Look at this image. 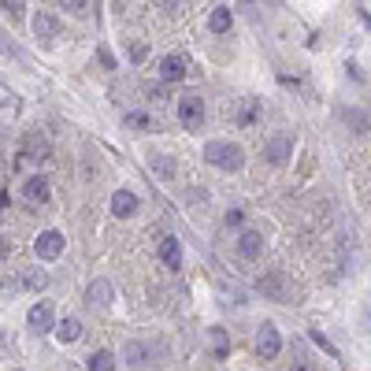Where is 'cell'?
I'll list each match as a JSON object with an SVG mask.
<instances>
[{
  "instance_id": "obj_1",
  "label": "cell",
  "mask_w": 371,
  "mask_h": 371,
  "mask_svg": "<svg viewBox=\"0 0 371 371\" xmlns=\"http://www.w3.org/2000/svg\"><path fill=\"white\" fill-rule=\"evenodd\" d=\"M204 160L220 171H242L245 152H242V145H231V141H208L204 145Z\"/></svg>"
},
{
  "instance_id": "obj_2",
  "label": "cell",
  "mask_w": 371,
  "mask_h": 371,
  "mask_svg": "<svg viewBox=\"0 0 371 371\" xmlns=\"http://www.w3.org/2000/svg\"><path fill=\"white\" fill-rule=\"evenodd\" d=\"M179 119H182V126L201 130V123H204V101H201L197 93H186L182 101H179Z\"/></svg>"
},
{
  "instance_id": "obj_3",
  "label": "cell",
  "mask_w": 371,
  "mask_h": 371,
  "mask_svg": "<svg viewBox=\"0 0 371 371\" xmlns=\"http://www.w3.org/2000/svg\"><path fill=\"white\" fill-rule=\"evenodd\" d=\"M279 349H282V338H279V331H275V323H264V327H260V338H256L260 360H275Z\"/></svg>"
},
{
  "instance_id": "obj_4",
  "label": "cell",
  "mask_w": 371,
  "mask_h": 371,
  "mask_svg": "<svg viewBox=\"0 0 371 371\" xmlns=\"http://www.w3.org/2000/svg\"><path fill=\"white\" fill-rule=\"evenodd\" d=\"M34 249H38V256H41V260H56V256L63 253V234H60V231H45V234H38Z\"/></svg>"
},
{
  "instance_id": "obj_5",
  "label": "cell",
  "mask_w": 371,
  "mask_h": 371,
  "mask_svg": "<svg viewBox=\"0 0 371 371\" xmlns=\"http://www.w3.org/2000/svg\"><path fill=\"white\" fill-rule=\"evenodd\" d=\"M23 156H26L30 163H45V160L52 156V149H49V141L41 138V134H26V138H23Z\"/></svg>"
},
{
  "instance_id": "obj_6",
  "label": "cell",
  "mask_w": 371,
  "mask_h": 371,
  "mask_svg": "<svg viewBox=\"0 0 371 371\" xmlns=\"http://www.w3.org/2000/svg\"><path fill=\"white\" fill-rule=\"evenodd\" d=\"M45 275H41V271H23V275L19 279H12V282H4V290L8 293H19V290H45Z\"/></svg>"
},
{
  "instance_id": "obj_7",
  "label": "cell",
  "mask_w": 371,
  "mask_h": 371,
  "mask_svg": "<svg viewBox=\"0 0 371 371\" xmlns=\"http://www.w3.org/2000/svg\"><path fill=\"white\" fill-rule=\"evenodd\" d=\"M138 212V197L130 190H115L112 193V215H119V220H130V215Z\"/></svg>"
},
{
  "instance_id": "obj_8",
  "label": "cell",
  "mask_w": 371,
  "mask_h": 371,
  "mask_svg": "<svg viewBox=\"0 0 371 371\" xmlns=\"http://www.w3.org/2000/svg\"><path fill=\"white\" fill-rule=\"evenodd\" d=\"M23 197H26V201H34V204H49L52 190H49V182L41 179V174H34V179H26V182H23Z\"/></svg>"
},
{
  "instance_id": "obj_9",
  "label": "cell",
  "mask_w": 371,
  "mask_h": 371,
  "mask_svg": "<svg viewBox=\"0 0 371 371\" xmlns=\"http://www.w3.org/2000/svg\"><path fill=\"white\" fill-rule=\"evenodd\" d=\"M186 67H190V60H186V56H163L160 60V74L167 82H182L186 79Z\"/></svg>"
},
{
  "instance_id": "obj_10",
  "label": "cell",
  "mask_w": 371,
  "mask_h": 371,
  "mask_svg": "<svg viewBox=\"0 0 371 371\" xmlns=\"http://www.w3.org/2000/svg\"><path fill=\"white\" fill-rule=\"evenodd\" d=\"M26 327H30L34 334L49 331V327H52V304H34V308H30V315H26Z\"/></svg>"
},
{
  "instance_id": "obj_11",
  "label": "cell",
  "mask_w": 371,
  "mask_h": 371,
  "mask_svg": "<svg viewBox=\"0 0 371 371\" xmlns=\"http://www.w3.org/2000/svg\"><path fill=\"white\" fill-rule=\"evenodd\" d=\"M290 149H293V138H290V134L271 138V141H267V160H271V163H286V160H290Z\"/></svg>"
},
{
  "instance_id": "obj_12",
  "label": "cell",
  "mask_w": 371,
  "mask_h": 371,
  "mask_svg": "<svg viewBox=\"0 0 371 371\" xmlns=\"http://www.w3.org/2000/svg\"><path fill=\"white\" fill-rule=\"evenodd\" d=\"M160 260H163L171 271H179V267H182V245L174 242V238H163V242H160Z\"/></svg>"
},
{
  "instance_id": "obj_13",
  "label": "cell",
  "mask_w": 371,
  "mask_h": 371,
  "mask_svg": "<svg viewBox=\"0 0 371 371\" xmlns=\"http://www.w3.org/2000/svg\"><path fill=\"white\" fill-rule=\"evenodd\" d=\"M260 249H264V238H260L256 231H245L242 242H238V253H242V260H256Z\"/></svg>"
},
{
  "instance_id": "obj_14",
  "label": "cell",
  "mask_w": 371,
  "mask_h": 371,
  "mask_svg": "<svg viewBox=\"0 0 371 371\" xmlns=\"http://www.w3.org/2000/svg\"><path fill=\"white\" fill-rule=\"evenodd\" d=\"M90 304H97V308H104V304H112V297H115V290H112V282H104V279H97L93 286H90Z\"/></svg>"
},
{
  "instance_id": "obj_15",
  "label": "cell",
  "mask_w": 371,
  "mask_h": 371,
  "mask_svg": "<svg viewBox=\"0 0 371 371\" xmlns=\"http://www.w3.org/2000/svg\"><path fill=\"white\" fill-rule=\"evenodd\" d=\"M256 115H260V104L253 101V97H245L242 108L234 112V123H238V126H253V123H256Z\"/></svg>"
},
{
  "instance_id": "obj_16",
  "label": "cell",
  "mask_w": 371,
  "mask_h": 371,
  "mask_svg": "<svg viewBox=\"0 0 371 371\" xmlns=\"http://www.w3.org/2000/svg\"><path fill=\"white\" fill-rule=\"evenodd\" d=\"M34 34L49 41L52 34H60V23H56V19H52L49 12H41V15H34Z\"/></svg>"
},
{
  "instance_id": "obj_17",
  "label": "cell",
  "mask_w": 371,
  "mask_h": 371,
  "mask_svg": "<svg viewBox=\"0 0 371 371\" xmlns=\"http://www.w3.org/2000/svg\"><path fill=\"white\" fill-rule=\"evenodd\" d=\"M208 30L212 34H226V30H231V8H215L208 15Z\"/></svg>"
},
{
  "instance_id": "obj_18",
  "label": "cell",
  "mask_w": 371,
  "mask_h": 371,
  "mask_svg": "<svg viewBox=\"0 0 371 371\" xmlns=\"http://www.w3.org/2000/svg\"><path fill=\"white\" fill-rule=\"evenodd\" d=\"M56 338H60V342H79V338H82V323L79 320H63L60 327H56Z\"/></svg>"
},
{
  "instance_id": "obj_19",
  "label": "cell",
  "mask_w": 371,
  "mask_h": 371,
  "mask_svg": "<svg viewBox=\"0 0 371 371\" xmlns=\"http://www.w3.org/2000/svg\"><path fill=\"white\" fill-rule=\"evenodd\" d=\"M208 338H212V353H215V356H226V353H231V338H226L223 327H212Z\"/></svg>"
},
{
  "instance_id": "obj_20",
  "label": "cell",
  "mask_w": 371,
  "mask_h": 371,
  "mask_svg": "<svg viewBox=\"0 0 371 371\" xmlns=\"http://www.w3.org/2000/svg\"><path fill=\"white\" fill-rule=\"evenodd\" d=\"M115 368V356L108 353V349H101V353L90 356V371H112Z\"/></svg>"
},
{
  "instance_id": "obj_21",
  "label": "cell",
  "mask_w": 371,
  "mask_h": 371,
  "mask_svg": "<svg viewBox=\"0 0 371 371\" xmlns=\"http://www.w3.org/2000/svg\"><path fill=\"white\" fill-rule=\"evenodd\" d=\"M123 123H126L130 130H149V126H152V123H149V115H145V112H130V115L123 119Z\"/></svg>"
},
{
  "instance_id": "obj_22",
  "label": "cell",
  "mask_w": 371,
  "mask_h": 371,
  "mask_svg": "<svg viewBox=\"0 0 371 371\" xmlns=\"http://www.w3.org/2000/svg\"><path fill=\"white\" fill-rule=\"evenodd\" d=\"M308 334H312V345H315V349H323L327 356H338V349H334L331 342H327V338H323L320 331H308Z\"/></svg>"
},
{
  "instance_id": "obj_23",
  "label": "cell",
  "mask_w": 371,
  "mask_h": 371,
  "mask_svg": "<svg viewBox=\"0 0 371 371\" xmlns=\"http://www.w3.org/2000/svg\"><path fill=\"white\" fill-rule=\"evenodd\" d=\"M63 8H67V12H85V8H90V0H60Z\"/></svg>"
},
{
  "instance_id": "obj_24",
  "label": "cell",
  "mask_w": 371,
  "mask_h": 371,
  "mask_svg": "<svg viewBox=\"0 0 371 371\" xmlns=\"http://www.w3.org/2000/svg\"><path fill=\"white\" fill-rule=\"evenodd\" d=\"M145 56H149L145 45H134V49H130V60H134V63H145Z\"/></svg>"
},
{
  "instance_id": "obj_25",
  "label": "cell",
  "mask_w": 371,
  "mask_h": 371,
  "mask_svg": "<svg viewBox=\"0 0 371 371\" xmlns=\"http://www.w3.org/2000/svg\"><path fill=\"white\" fill-rule=\"evenodd\" d=\"M242 223H245V212H238V208L226 212V226H242Z\"/></svg>"
},
{
  "instance_id": "obj_26",
  "label": "cell",
  "mask_w": 371,
  "mask_h": 371,
  "mask_svg": "<svg viewBox=\"0 0 371 371\" xmlns=\"http://www.w3.org/2000/svg\"><path fill=\"white\" fill-rule=\"evenodd\" d=\"M0 4H4L12 15H19V12H23V0H0Z\"/></svg>"
},
{
  "instance_id": "obj_27",
  "label": "cell",
  "mask_w": 371,
  "mask_h": 371,
  "mask_svg": "<svg viewBox=\"0 0 371 371\" xmlns=\"http://www.w3.org/2000/svg\"><path fill=\"white\" fill-rule=\"evenodd\" d=\"M0 256H8V242H4V238H0Z\"/></svg>"
}]
</instances>
